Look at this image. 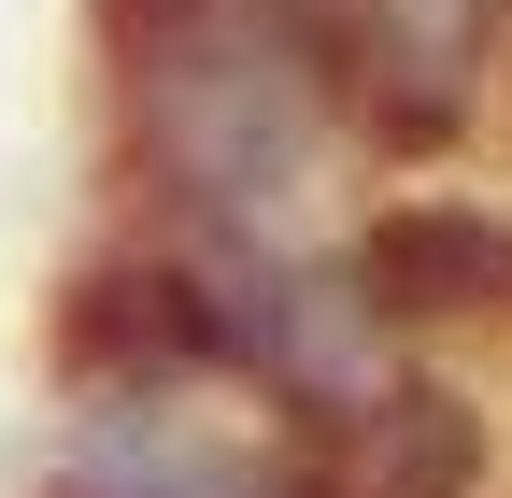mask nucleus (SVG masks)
I'll list each match as a JSON object with an SVG mask.
<instances>
[{
  "instance_id": "1",
  "label": "nucleus",
  "mask_w": 512,
  "mask_h": 498,
  "mask_svg": "<svg viewBox=\"0 0 512 498\" xmlns=\"http://www.w3.org/2000/svg\"><path fill=\"white\" fill-rule=\"evenodd\" d=\"M86 185L157 242H342L384 157L271 0H86Z\"/></svg>"
},
{
  "instance_id": "2",
  "label": "nucleus",
  "mask_w": 512,
  "mask_h": 498,
  "mask_svg": "<svg viewBox=\"0 0 512 498\" xmlns=\"http://www.w3.org/2000/svg\"><path fill=\"white\" fill-rule=\"evenodd\" d=\"M342 285L399 356H512V185L484 157L384 171L342 214Z\"/></svg>"
},
{
  "instance_id": "3",
  "label": "nucleus",
  "mask_w": 512,
  "mask_h": 498,
  "mask_svg": "<svg viewBox=\"0 0 512 498\" xmlns=\"http://www.w3.org/2000/svg\"><path fill=\"white\" fill-rule=\"evenodd\" d=\"M328 498H512V399L498 356H399L356 413L313 427Z\"/></svg>"
},
{
  "instance_id": "4",
  "label": "nucleus",
  "mask_w": 512,
  "mask_h": 498,
  "mask_svg": "<svg viewBox=\"0 0 512 498\" xmlns=\"http://www.w3.org/2000/svg\"><path fill=\"white\" fill-rule=\"evenodd\" d=\"M498 43H512V0H498Z\"/></svg>"
}]
</instances>
